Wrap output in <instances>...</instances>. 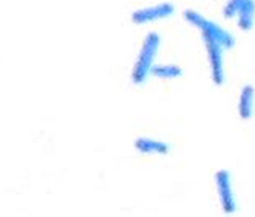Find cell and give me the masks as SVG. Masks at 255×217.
Instances as JSON below:
<instances>
[{
	"instance_id": "7",
	"label": "cell",
	"mask_w": 255,
	"mask_h": 217,
	"mask_svg": "<svg viewBox=\"0 0 255 217\" xmlns=\"http://www.w3.org/2000/svg\"><path fill=\"white\" fill-rule=\"evenodd\" d=\"M238 26L241 31H251L255 23V0H247L236 13Z\"/></svg>"
},
{
	"instance_id": "6",
	"label": "cell",
	"mask_w": 255,
	"mask_h": 217,
	"mask_svg": "<svg viewBox=\"0 0 255 217\" xmlns=\"http://www.w3.org/2000/svg\"><path fill=\"white\" fill-rule=\"evenodd\" d=\"M136 150L144 154H166L170 151V146L162 140H155L150 137H139L134 142Z\"/></svg>"
},
{
	"instance_id": "4",
	"label": "cell",
	"mask_w": 255,
	"mask_h": 217,
	"mask_svg": "<svg viewBox=\"0 0 255 217\" xmlns=\"http://www.w3.org/2000/svg\"><path fill=\"white\" fill-rule=\"evenodd\" d=\"M215 184H217L218 198L221 203V208L226 214H233L236 211V198H234L233 184H231V174L228 171H220L215 174Z\"/></svg>"
},
{
	"instance_id": "2",
	"label": "cell",
	"mask_w": 255,
	"mask_h": 217,
	"mask_svg": "<svg viewBox=\"0 0 255 217\" xmlns=\"http://www.w3.org/2000/svg\"><path fill=\"white\" fill-rule=\"evenodd\" d=\"M160 47V36L157 32H149L144 39L142 45H140L139 55L136 58V63L132 66L131 71V80L136 85H140L145 82L147 76L150 74L153 62H155L157 52Z\"/></svg>"
},
{
	"instance_id": "1",
	"label": "cell",
	"mask_w": 255,
	"mask_h": 217,
	"mask_svg": "<svg viewBox=\"0 0 255 217\" xmlns=\"http://www.w3.org/2000/svg\"><path fill=\"white\" fill-rule=\"evenodd\" d=\"M184 19L194 28L202 32V39L209 53V62L212 70V79L217 85L225 82V68H223V50H230L236 44V39L230 32L223 29L217 23L204 18L196 10H186Z\"/></svg>"
},
{
	"instance_id": "5",
	"label": "cell",
	"mask_w": 255,
	"mask_h": 217,
	"mask_svg": "<svg viewBox=\"0 0 255 217\" xmlns=\"http://www.w3.org/2000/svg\"><path fill=\"white\" fill-rule=\"evenodd\" d=\"M255 110V89L254 85H244L239 95V103H238V111L241 119H251Z\"/></svg>"
},
{
	"instance_id": "3",
	"label": "cell",
	"mask_w": 255,
	"mask_h": 217,
	"mask_svg": "<svg viewBox=\"0 0 255 217\" xmlns=\"http://www.w3.org/2000/svg\"><path fill=\"white\" fill-rule=\"evenodd\" d=\"M173 13H174V5L171 2H162L132 11L131 21L134 24H147V23L158 21V19L168 18Z\"/></svg>"
},
{
	"instance_id": "9",
	"label": "cell",
	"mask_w": 255,
	"mask_h": 217,
	"mask_svg": "<svg viewBox=\"0 0 255 217\" xmlns=\"http://www.w3.org/2000/svg\"><path fill=\"white\" fill-rule=\"evenodd\" d=\"M246 2H247V0H228L226 5H225V8H223V16L228 18V19L233 18V16H236V13L239 11V8Z\"/></svg>"
},
{
	"instance_id": "8",
	"label": "cell",
	"mask_w": 255,
	"mask_h": 217,
	"mask_svg": "<svg viewBox=\"0 0 255 217\" xmlns=\"http://www.w3.org/2000/svg\"><path fill=\"white\" fill-rule=\"evenodd\" d=\"M150 74L157 79H176L183 76V70L176 65H158L152 68Z\"/></svg>"
}]
</instances>
